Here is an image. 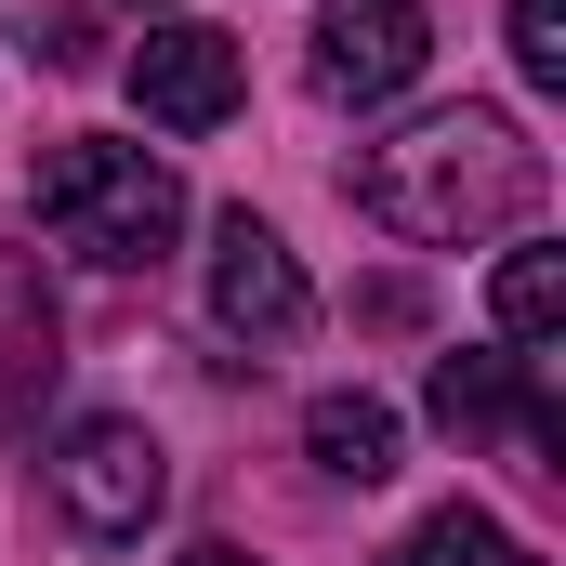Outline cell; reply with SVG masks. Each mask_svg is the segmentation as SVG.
I'll return each instance as SVG.
<instances>
[{
  "label": "cell",
  "mask_w": 566,
  "mask_h": 566,
  "mask_svg": "<svg viewBox=\"0 0 566 566\" xmlns=\"http://www.w3.org/2000/svg\"><path fill=\"white\" fill-rule=\"evenodd\" d=\"M527 198H541V145L501 106H422L356 158V211L409 251H474V238L527 224Z\"/></svg>",
  "instance_id": "obj_1"
},
{
  "label": "cell",
  "mask_w": 566,
  "mask_h": 566,
  "mask_svg": "<svg viewBox=\"0 0 566 566\" xmlns=\"http://www.w3.org/2000/svg\"><path fill=\"white\" fill-rule=\"evenodd\" d=\"M40 224H53V251H80V264H106V277H145L171 238H185V171L158 158V145H119V133H66L40 158Z\"/></svg>",
  "instance_id": "obj_2"
},
{
  "label": "cell",
  "mask_w": 566,
  "mask_h": 566,
  "mask_svg": "<svg viewBox=\"0 0 566 566\" xmlns=\"http://www.w3.org/2000/svg\"><path fill=\"white\" fill-rule=\"evenodd\" d=\"M40 488H53V514H66L80 541H145L158 501H171V448H158L145 422H119V409H93V422L53 434Z\"/></svg>",
  "instance_id": "obj_3"
},
{
  "label": "cell",
  "mask_w": 566,
  "mask_h": 566,
  "mask_svg": "<svg viewBox=\"0 0 566 566\" xmlns=\"http://www.w3.org/2000/svg\"><path fill=\"white\" fill-rule=\"evenodd\" d=\"M434 66V13L422 0H316V40H303V80L329 106H396Z\"/></svg>",
  "instance_id": "obj_4"
},
{
  "label": "cell",
  "mask_w": 566,
  "mask_h": 566,
  "mask_svg": "<svg viewBox=\"0 0 566 566\" xmlns=\"http://www.w3.org/2000/svg\"><path fill=\"white\" fill-rule=\"evenodd\" d=\"M422 409L448 434H501L527 474H566V409L541 396V356H434V382H422Z\"/></svg>",
  "instance_id": "obj_5"
},
{
  "label": "cell",
  "mask_w": 566,
  "mask_h": 566,
  "mask_svg": "<svg viewBox=\"0 0 566 566\" xmlns=\"http://www.w3.org/2000/svg\"><path fill=\"white\" fill-rule=\"evenodd\" d=\"M119 80H133V106L158 119V133H224V119H238V93H251L238 40H224V27H198V13H158V27L133 40V66H119Z\"/></svg>",
  "instance_id": "obj_6"
},
{
  "label": "cell",
  "mask_w": 566,
  "mask_h": 566,
  "mask_svg": "<svg viewBox=\"0 0 566 566\" xmlns=\"http://www.w3.org/2000/svg\"><path fill=\"white\" fill-rule=\"evenodd\" d=\"M211 316H224V343H290L316 316V290H303V264H290V238L264 211L211 224Z\"/></svg>",
  "instance_id": "obj_7"
},
{
  "label": "cell",
  "mask_w": 566,
  "mask_h": 566,
  "mask_svg": "<svg viewBox=\"0 0 566 566\" xmlns=\"http://www.w3.org/2000/svg\"><path fill=\"white\" fill-rule=\"evenodd\" d=\"M303 448H316V474L382 488V474H396V409H382V396H316V409H303Z\"/></svg>",
  "instance_id": "obj_8"
},
{
  "label": "cell",
  "mask_w": 566,
  "mask_h": 566,
  "mask_svg": "<svg viewBox=\"0 0 566 566\" xmlns=\"http://www.w3.org/2000/svg\"><path fill=\"white\" fill-rule=\"evenodd\" d=\"M566 329V251H501V343L541 356Z\"/></svg>",
  "instance_id": "obj_9"
},
{
  "label": "cell",
  "mask_w": 566,
  "mask_h": 566,
  "mask_svg": "<svg viewBox=\"0 0 566 566\" xmlns=\"http://www.w3.org/2000/svg\"><path fill=\"white\" fill-rule=\"evenodd\" d=\"M382 566H514V541H501L474 501H448V514H422V527H409Z\"/></svg>",
  "instance_id": "obj_10"
},
{
  "label": "cell",
  "mask_w": 566,
  "mask_h": 566,
  "mask_svg": "<svg viewBox=\"0 0 566 566\" xmlns=\"http://www.w3.org/2000/svg\"><path fill=\"white\" fill-rule=\"evenodd\" d=\"M514 80L566 93V0H514Z\"/></svg>",
  "instance_id": "obj_11"
},
{
  "label": "cell",
  "mask_w": 566,
  "mask_h": 566,
  "mask_svg": "<svg viewBox=\"0 0 566 566\" xmlns=\"http://www.w3.org/2000/svg\"><path fill=\"white\" fill-rule=\"evenodd\" d=\"M185 566H251V554H238V541H198V554H185Z\"/></svg>",
  "instance_id": "obj_12"
},
{
  "label": "cell",
  "mask_w": 566,
  "mask_h": 566,
  "mask_svg": "<svg viewBox=\"0 0 566 566\" xmlns=\"http://www.w3.org/2000/svg\"><path fill=\"white\" fill-rule=\"evenodd\" d=\"M145 13H171V0H145Z\"/></svg>",
  "instance_id": "obj_13"
},
{
  "label": "cell",
  "mask_w": 566,
  "mask_h": 566,
  "mask_svg": "<svg viewBox=\"0 0 566 566\" xmlns=\"http://www.w3.org/2000/svg\"><path fill=\"white\" fill-rule=\"evenodd\" d=\"M514 566H541V554H514Z\"/></svg>",
  "instance_id": "obj_14"
}]
</instances>
